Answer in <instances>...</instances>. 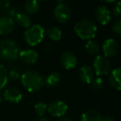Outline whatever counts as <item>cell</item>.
Segmentation results:
<instances>
[{
    "mask_svg": "<svg viewBox=\"0 0 121 121\" xmlns=\"http://www.w3.org/2000/svg\"><path fill=\"white\" fill-rule=\"evenodd\" d=\"M21 82L29 92L40 91L44 85V79L37 71L33 70L26 71L21 76Z\"/></svg>",
    "mask_w": 121,
    "mask_h": 121,
    "instance_id": "cell-1",
    "label": "cell"
},
{
    "mask_svg": "<svg viewBox=\"0 0 121 121\" xmlns=\"http://www.w3.org/2000/svg\"><path fill=\"white\" fill-rule=\"evenodd\" d=\"M76 35L82 40H90L95 38L97 34V26L93 21L82 19L78 21L74 27Z\"/></svg>",
    "mask_w": 121,
    "mask_h": 121,
    "instance_id": "cell-2",
    "label": "cell"
},
{
    "mask_svg": "<svg viewBox=\"0 0 121 121\" xmlns=\"http://www.w3.org/2000/svg\"><path fill=\"white\" fill-rule=\"evenodd\" d=\"M19 47L11 39L0 40V59L4 60H13L18 58Z\"/></svg>",
    "mask_w": 121,
    "mask_h": 121,
    "instance_id": "cell-3",
    "label": "cell"
},
{
    "mask_svg": "<svg viewBox=\"0 0 121 121\" xmlns=\"http://www.w3.org/2000/svg\"><path fill=\"white\" fill-rule=\"evenodd\" d=\"M45 36V30L40 24L31 25L24 32V39L28 45L34 47L42 42Z\"/></svg>",
    "mask_w": 121,
    "mask_h": 121,
    "instance_id": "cell-4",
    "label": "cell"
},
{
    "mask_svg": "<svg viewBox=\"0 0 121 121\" xmlns=\"http://www.w3.org/2000/svg\"><path fill=\"white\" fill-rule=\"evenodd\" d=\"M110 61L104 56H97L93 61V68L98 77L106 76L110 70Z\"/></svg>",
    "mask_w": 121,
    "mask_h": 121,
    "instance_id": "cell-5",
    "label": "cell"
},
{
    "mask_svg": "<svg viewBox=\"0 0 121 121\" xmlns=\"http://www.w3.org/2000/svg\"><path fill=\"white\" fill-rule=\"evenodd\" d=\"M54 17L56 20L61 24H65L70 21L71 17V10L67 4L59 3L54 9Z\"/></svg>",
    "mask_w": 121,
    "mask_h": 121,
    "instance_id": "cell-6",
    "label": "cell"
},
{
    "mask_svg": "<svg viewBox=\"0 0 121 121\" xmlns=\"http://www.w3.org/2000/svg\"><path fill=\"white\" fill-rule=\"evenodd\" d=\"M68 109V105L66 103L62 100L56 99L47 105V111L53 117H61L63 116Z\"/></svg>",
    "mask_w": 121,
    "mask_h": 121,
    "instance_id": "cell-7",
    "label": "cell"
},
{
    "mask_svg": "<svg viewBox=\"0 0 121 121\" xmlns=\"http://www.w3.org/2000/svg\"><path fill=\"white\" fill-rule=\"evenodd\" d=\"M102 50L103 53H104V56H105L106 58L114 57L119 52V43L113 38L106 39L102 45Z\"/></svg>",
    "mask_w": 121,
    "mask_h": 121,
    "instance_id": "cell-8",
    "label": "cell"
},
{
    "mask_svg": "<svg viewBox=\"0 0 121 121\" xmlns=\"http://www.w3.org/2000/svg\"><path fill=\"white\" fill-rule=\"evenodd\" d=\"M95 17L101 25H106L111 20L110 11L104 5L98 6L95 11Z\"/></svg>",
    "mask_w": 121,
    "mask_h": 121,
    "instance_id": "cell-9",
    "label": "cell"
},
{
    "mask_svg": "<svg viewBox=\"0 0 121 121\" xmlns=\"http://www.w3.org/2000/svg\"><path fill=\"white\" fill-rule=\"evenodd\" d=\"M15 27L14 20L9 16L0 17V35H9Z\"/></svg>",
    "mask_w": 121,
    "mask_h": 121,
    "instance_id": "cell-10",
    "label": "cell"
},
{
    "mask_svg": "<svg viewBox=\"0 0 121 121\" xmlns=\"http://www.w3.org/2000/svg\"><path fill=\"white\" fill-rule=\"evenodd\" d=\"M60 63L61 66L66 70L75 68L77 64V57L71 52H65L60 56Z\"/></svg>",
    "mask_w": 121,
    "mask_h": 121,
    "instance_id": "cell-11",
    "label": "cell"
},
{
    "mask_svg": "<svg viewBox=\"0 0 121 121\" xmlns=\"http://www.w3.org/2000/svg\"><path fill=\"white\" fill-rule=\"evenodd\" d=\"M22 98V93L15 87H8L4 92V99L11 104H18Z\"/></svg>",
    "mask_w": 121,
    "mask_h": 121,
    "instance_id": "cell-12",
    "label": "cell"
},
{
    "mask_svg": "<svg viewBox=\"0 0 121 121\" xmlns=\"http://www.w3.org/2000/svg\"><path fill=\"white\" fill-rule=\"evenodd\" d=\"M18 57L26 64L32 65L35 64L38 60V54L32 49H26L19 52Z\"/></svg>",
    "mask_w": 121,
    "mask_h": 121,
    "instance_id": "cell-13",
    "label": "cell"
},
{
    "mask_svg": "<svg viewBox=\"0 0 121 121\" xmlns=\"http://www.w3.org/2000/svg\"><path fill=\"white\" fill-rule=\"evenodd\" d=\"M79 79L85 84H91L94 79V71L89 66H83L79 69L78 72Z\"/></svg>",
    "mask_w": 121,
    "mask_h": 121,
    "instance_id": "cell-14",
    "label": "cell"
},
{
    "mask_svg": "<svg viewBox=\"0 0 121 121\" xmlns=\"http://www.w3.org/2000/svg\"><path fill=\"white\" fill-rule=\"evenodd\" d=\"M121 70L120 68H115L114 69L109 76V82L113 88L116 89L117 91H120L121 89V81H120Z\"/></svg>",
    "mask_w": 121,
    "mask_h": 121,
    "instance_id": "cell-15",
    "label": "cell"
},
{
    "mask_svg": "<svg viewBox=\"0 0 121 121\" xmlns=\"http://www.w3.org/2000/svg\"><path fill=\"white\" fill-rule=\"evenodd\" d=\"M101 114L96 109H89L82 114L81 121H101Z\"/></svg>",
    "mask_w": 121,
    "mask_h": 121,
    "instance_id": "cell-16",
    "label": "cell"
},
{
    "mask_svg": "<svg viewBox=\"0 0 121 121\" xmlns=\"http://www.w3.org/2000/svg\"><path fill=\"white\" fill-rule=\"evenodd\" d=\"M60 82V76L57 72H52L46 77L44 83L48 87H56Z\"/></svg>",
    "mask_w": 121,
    "mask_h": 121,
    "instance_id": "cell-17",
    "label": "cell"
},
{
    "mask_svg": "<svg viewBox=\"0 0 121 121\" xmlns=\"http://www.w3.org/2000/svg\"><path fill=\"white\" fill-rule=\"evenodd\" d=\"M45 34L50 40L55 41V42L60 40V38L62 37L61 31L58 27H51L49 28H47V31L45 32Z\"/></svg>",
    "mask_w": 121,
    "mask_h": 121,
    "instance_id": "cell-18",
    "label": "cell"
},
{
    "mask_svg": "<svg viewBox=\"0 0 121 121\" xmlns=\"http://www.w3.org/2000/svg\"><path fill=\"white\" fill-rule=\"evenodd\" d=\"M15 18L17 23L25 28H28L31 26V18L29 15H27L25 13H18L16 15Z\"/></svg>",
    "mask_w": 121,
    "mask_h": 121,
    "instance_id": "cell-19",
    "label": "cell"
},
{
    "mask_svg": "<svg viewBox=\"0 0 121 121\" xmlns=\"http://www.w3.org/2000/svg\"><path fill=\"white\" fill-rule=\"evenodd\" d=\"M24 9H25V11L27 15H29V14H34L39 11V9H40V4L36 0H31V1H27V2L25 3Z\"/></svg>",
    "mask_w": 121,
    "mask_h": 121,
    "instance_id": "cell-20",
    "label": "cell"
},
{
    "mask_svg": "<svg viewBox=\"0 0 121 121\" xmlns=\"http://www.w3.org/2000/svg\"><path fill=\"white\" fill-rule=\"evenodd\" d=\"M86 51L89 55L95 56L99 52V45L95 41H88L86 44Z\"/></svg>",
    "mask_w": 121,
    "mask_h": 121,
    "instance_id": "cell-21",
    "label": "cell"
},
{
    "mask_svg": "<svg viewBox=\"0 0 121 121\" xmlns=\"http://www.w3.org/2000/svg\"><path fill=\"white\" fill-rule=\"evenodd\" d=\"M8 70L4 65L0 64V91L5 88L9 82Z\"/></svg>",
    "mask_w": 121,
    "mask_h": 121,
    "instance_id": "cell-22",
    "label": "cell"
},
{
    "mask_svg": "<svg viewBox=\"0 0 121 121\" xmlns=\"http://www.w3.org/2000/svg\"><path fill=\"white\" fill-rule=\"evenodd\" d=\"M34 109H35V111L37 113V114L40 117L43 116L45 114V113L47 111V104L44 102H42V101H39L37 104L34 105Z\"/></svg>",
    "mask_w": 121,
    "mask_h": 121,
    "instance_id": "cell-23",
    "label": "cell"
},
{
    "mask_svg": "<svg viewBox=\"0 0 121 121\" xmlns=\"http://www.w3.org/2000/svg\"><path fill=\"white\" fill-rule=\"evenodd\" d=\"M91 85L94 90H100L104 86V81L101 77H96L92 80Z\"/></svg>",
    "mask_w": 121,
    "mask_h": 121,
    "instance_id": "cell-24",
    "label": "cell"
},
{
    "mask_svg": "<svg viewBox=\"0 0 121 121\" xmlns=\"http://www.w3.org/2000/svg\"><path fill=\"white\" fill-rule=\"evenodd\" d=\"M112 31L114 32V33H117L118 35L121 33V19L118 18L113 22L112 24Z\"/></svg>",
    "mask_w": 121,
    "mask_h": 121,
    "instance_id": "cell-25",
    "label": "cell"
},
{
    "mask_svg": "<svg viewBox=\"0 0 121 121\" xmlns=\"http://www.w3.org/2000/svg\"><path fill=\"white\" fill-rule=\"evenodd\" d=\"M8 77H9V80L14 81H17V80L19 79L20 74H19V72L17 71V70L13 69V70H10L9 72H8Z\"/></svg>",
    "mask_w": 121,
    "mask_h": 121,
    "instance_id": "cell-26",
    "label": "cell"
},
{
    "mask_svg": "<svg viewBox=\"0 0 121 121\" xmlns=\"http://www.w3.org/2000/svg\"><path fill=\"white\" fill-rule=\"evenodd\" d=\"M112 13L115 17H119L121 16V9H120V3L117 2L112 8Z\"/></svg>",
    "mask_w": 121,
    "mask_h": 121,
    "instance_id": "cell-27",
    "label": "cell"
},
{
    "mask_svg": "<svg viewBox=\"0 0 121 121\" xmlns=\"http://www.w3.org/2000/svg\"><path fill=\"white\" fill-rule=\"evenodd\" d=\"M10 5V2L9 1H0V7H9V6Z\"/></svg>",
    "mask_w": 121,
    "mask_h": 121,
    "instance_id": "cell-28",
    "label": "cell"
},
{
    "mask_svg": "<svg viewBox=\"0 0 121 121\" xmlns=\"http://www.w3.org/2000/svg\"><path fill=\"white\" fill-rule=\"evenodd\" d=\"M101 121H115L114 119L111 116H104V117L101 118Z\"/></svg>",
    "mask_w": 121,
    "mask_h": 121,
    "instance_id": "cell-29",
    "label": "cell"
},
{
    "mask_svg": "<svg viewBox=\"0 0 121 121\" xmlns=\"http://www.w3.org/2000/svg\"><path fill=\"white\" fill-rule=\"evenodd\" d=\"M57 121H73L71 118H68V117H63V118H60Z\"/></svg>",
    "mask_w": 121,
    "mask_h": 121,
    "instance_id": "cell-30",
    "label": "cell"
},
{
    "mask_svg": "<svg viewBox=\"0 0 121 121\" xmlns=\"http://www.w3.org/2000/svg\"><path fill=\"white\" fill-rule=\"evenodd\" d=\"M3 99H4V92H2V91H0V102H2Z\"/></svg>",
    "mask_w": 121,
    "mask_h": 121,
    "instance_id": "cell-31",
    "label": "cell"
},
{
    "mask_svg": "<svg viewBox=\"0 0 121 121\" xmlns=\"http://www.w3.org/2000/svg\"><path fill=\"white\" fill-rule=\"evenodd\" d=\"M37 121H50V120H49V119H47V118H43V117H41L40 119H39Z\"/></svg>",
    "mask_w": 121,
    "mask_h": 121,
    "instance_id": "cell-32",
    "label": "cell"
}]
</instances>
